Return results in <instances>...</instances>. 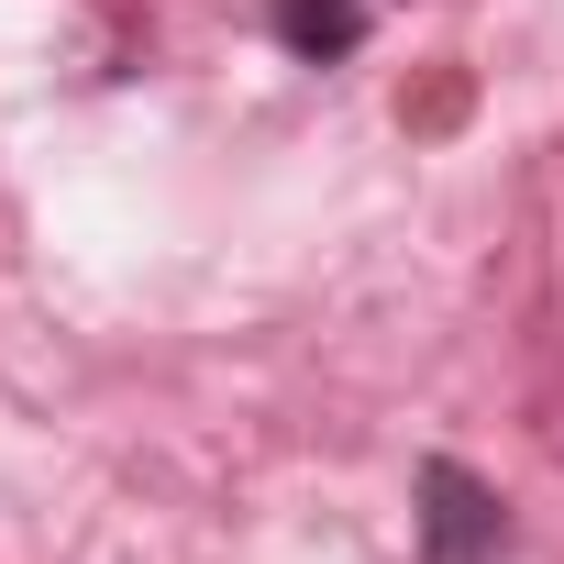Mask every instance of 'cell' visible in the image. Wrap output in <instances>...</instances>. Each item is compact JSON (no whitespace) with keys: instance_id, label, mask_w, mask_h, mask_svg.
Returning <instances> with one entry per match:
<instances>
[{"instance_id":"7a4b0ae2","label":"cell","mask_w":564,"mask_h":564,"mask_svg":"<svg viewBox=\"0 0 564 564\" xmlns=\"http://www.w3.org/2000/svg\"><path fill=\"white\" fill-rule=\"evenodd\" d=\"M366 12H377V0H276V45L311 56V67H333V56L366 45Z\"/></svg>"},{"instance_id":"6da1fadb","label":"cell","mask_w":564,"mask_h":564,"mask_svg":"<svg viewBox=\"0 0 564 564\" xmlns=\"http://www.w3.org/2000/svg\"><path fill=\"white\" fill-rule=\"evenodd\" d=\"M410 487H421V564H487V553L509 542V509H498V487H476L454 454H432Z\"/></svg>"}]
</instances>
